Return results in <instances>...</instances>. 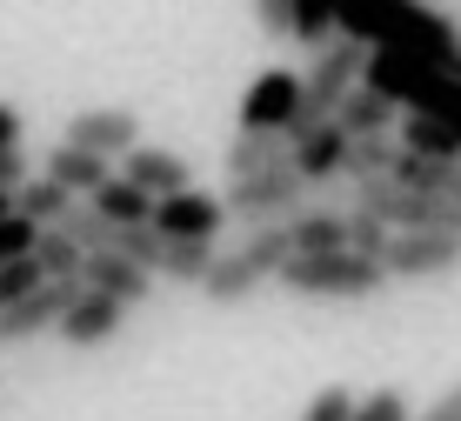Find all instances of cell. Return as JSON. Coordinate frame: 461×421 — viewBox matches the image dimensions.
<instances>
[{"mask_svg": "<svg viewBox=\"0 0 461 421\" xmlns=\"http://www.w3.org/2000/svg\"><path fill=\"white\" fill-rule=\"evenodd\" d=\"M341 34H361L368 47H402L435 68H461V34L448 14L421 0H341Z\"/></svg>", "mask_w": 461, "mask_h": 421, "instance_id": "6da1fadb", "label": "cell"}, {"mask_svg": "<svg viewBox=\"0 0 461 421\" xmlns=\"http://www.w3.org/2000/svg\"><path fill=\"white\" fill-rule=\"evenodd\" d=\"M301 254V241H294V215L288 221H261V228H248L241 234V248H221V261L214 274L194 288L208 307H241L248 295H261L267 281H281V268H288Z\"/></svg>", "mask_w": 461, "mask_h": 421, "instance_id": "7a4b0ae2", "label": "cell"}, {"mask_svg": "<svg viewBox=\"0 0 461 421\" xmlns=\"http://www.w3.org/2000/svg\"><path fill=\"white\" fill-rule=\"evenodd\" d=\"M361 80L381 87L388 101H402L408 114H435V121L461 127V68H435V60L402 54V47H375Z\"/></svg>", "mask_w": 461, "mask_h": 421, "instance_id": "3957f363", "label": "cell"}, {"mask_svg": "<svg viewBox=\"0 0 461 421\" xmlns=\"http://www.w3.org/2000/svg\"><path fill=\"white\" fill-rule=\"evenodd\" d=\"M394 274L381 254H361V248H328V254H294L288 268H281L275 288H288L301 301H368L381 295Z\"/></svg>", "mask_w": 461, "mask_h": 421, "instance_id": "277c9868", "label": "cell"}, {"mask_svg": "<svg viewBox=\"0 0 461 421\" xmlns=\"http://www.w3.org/2000/svg\"><path fill=\"white\" fill-rule=\"evenodd\" d=\"M368 54L375 47L361 34H335L328 47H314V68H308V94H301V114H294V141L308 134V127L335 121L341 101L361 87V74H368Z\"/></svg>", "mask_w": 461, "mask_h": 421, "instance_id": "5b68a950", "label": "cell"}, {"mask_svg": "<svg viewBox=\"0 0 461 421\" xmlns=\"http://www.w3.org/2000/svg\"><path fill=\"white\" fill-rule=\"evenodd\" d=\"M314 181L294 168V160H281V168H261V174H241V181H228V215L241 221V228H261V221H288L308 207Z\"/></svg>", "mask_w": 461, "mask_h": 421, "instance_id": "8992f818", "label": "cell"}, {"mask_svg": "<svg viewBox=\"0 0 461 421\" xmlns=\"http://www.w3.org/2000/svg\"><path fill=\"white\" fill-rule=\"evenodd\" d=\"M388 274L394 281H435L461 268V228H394L388 241Z\"/></svg>", "mask_w": 461, "mask_h": 421, "instance_id": "52a82bcc", "label": "cell"}, {"mask_svg": "<svg viewBox=\"0 0 461 421\" xmlns=\"http://www.w3.org/2000/svg\"><path fill=\"white\" fill-rule=\"evenodd\" d=\"M87 281H41L34 295L7 301L0 307V348H21V342H41V334H60V315L81 301Z\"/></svg>", "mask_w": 461, "mask_h": 421, "instance_id": "ba28073f", "label": "cell"}, {"mask_svg": "<svg viewBox=\"0 0 461 421\" xmlns=\"http://www.w3.org/2000/svg\"><path fill=\"white\" fill-rule=\"evenodd\" d=\"M301 94H308V74H294V68H261V74H254V87L241 94V127H288V134H294Z\"/></svg>", "mask_w": 461, "mask_h": 421, "instance_id": "9c48e42d", "label": "cell"}, {"mask_svg": "<svg viewBox=\"0 0 461 421\" xmlns=\"http://www.w3.org/2000/svg\"><path fill=\"white\" fill-rule=\"evenodd\" d=\"M228 194H201V188H181V194H161L154 201V228L161 234H221L228 228Z\"/></svg>", "mask_w": 461, "mask_h": 421, "instance_id": "30bf717a", "label": "cell"}, {"mask_svg": "<svg viewBox=\"0 0 461 421\" xmlns=\"http://www.w3.org/2000/svg\"><path fill=\"white\" fill-rule=\"evenodd\" d=\"M121 321H127V301L121 295H107V288H81V301L60 315V342H68V348H101V342H114V334H121Z\"/></svg>", "mask_w": 461, "mask_h": 421, "instance_id": "8fae6325", "label": "cell"}, {"mask_svg": "<svg viewBox=\"0 0 461 421\" xmlns=\"http://www.w3.org/2000/svg\"><path fill=\"white\" fill-rule=\"evenodd\" d=\"M68 141L121 160V154L140 148V114H134V107H81V114L68 121Z\"/></svg>", "mask_w": 461, "mask_h": 421, "instance_id": "7c38bea8", "label": "cell"}, {"mask_svg": "<svg viewBox=\"0 0 461 421\" xmlns=\"http://www.w3.org/2000/svg\"><path fill=\"white\" fill-rule=\"evenodd\" d=\"M81 281H87V288H107V295H121L127 307H140V301L154 295V281H161V274H154L148 261H134V254H121V248H94Z\"/></svg>", "mask_w": 461, "mask_h": 421, "instance_id": "4fadbf2b", "label": "cell"}, {"mask_svg": "<svg viewBox=\"0 0 461 421\" xmlns=\"http://www.w3.org/2000/svg\"><path fill=\"white\" fill-rule=\"evenodd\" d=\"M294 168L308 174L314 188H341L348 181V127L341 121H321L294 141Z\"/></svg>", "mask_w": 461, "mask_h": 421, "instance_id": "5bb4252c", "label": "cell"}, {"mask_svg": "<svg viewBox=\"0 0 461 421\" xmlns=\"http://www.w3.org/2000/svg\"><path fill=\"white\" fill-rule=\"evenodd\" d=\"M281 160H294V134H288V127H234L221 168H228V181H241V174L281 168Z\"/></svg>", "mask_w": 461, "mask_h": 421, "instance_id": "9a60e30c", "label": "cell"}, {"mask_svg": "<svg viewBox=\"0 0 461 421\" xmlns=\"http://www.w3.org/2000/svg\"><path fill=\"white\" fill-rule=\"evenodd\" d=\"M47 174H54V181H68L74 194H101V188L121 174V160H114V154H94V148H81V141H60V148L47 154Z\"/></svg>", "mask_w": 461, "mask_h": 421, "instance_id": "2e32d148", "label": "cell"}, {"mask_svg": "<svg viewBox=\"0 0 461 421\" xmlns=\"http://www.w3.org/2000/svg\"><path fill=\"white\" fill-rule=\"evenodd\" d=\"M121 174H127V181H140L154 201H161V194L194 188V168H187L181 154H167V148H134V154H121Z\"/></svg>", "mask_w": 461, "mask_h": 421, "instance_id": "e0dca14e", "label": "cell"}, {"mask_svg": "<svg viewBox=\"0 0 461 421\" xmlns=\"http://www.w3.org/2000/svg\"><path fill=\"white\" fill-rule=\"evenodd\" d=\"M335 121L348 127V134H402L408 107H402V101H388L381 87H368V80H361V87L341 101V114H335Z\"/></svg>", "mask_w": 461, "mask_h": 421, "instance_id": "ac0fdd59", "label": "cell"}, {"mask_svg": "<svg viewBox=\"0 0 461 421\" xmlns=\"http://www.w3.org/2000/svg\"><path fill=\"white\" fill-rule=\"evenodd\" d=\"M221 248L208 234H167V261H161V281H181V288H201L214 274Z\"/></svg>", "mask_w": 461, "mask_h": 421, "instance_id": "d6986e66", "label": "cell"}, {"mask_svg": "<svg viewBox=\"0 0 461 421\" xmlns=\"http://www.w3.org/2000/svg\"><path fill=\"white\" fill-rule=\"evenodd\" d=\"M74 201H81V194H74L68 181H54L47 168H41V181H21V188H14V207H21L27 221H41V228H54Z\"/></svg>", "mask_w": 461, "mask_h": 421, "instance_id": "ffe728a7", "label": "cell"}, {"mask_svg": "<svg viewBox=\"0 0 461 421\" xmlns=\"http://www.w3.org/2000/svg\"><path fill=\"white\" fill-rule=\"evenodd\" d=\"M294 241H301V254L348 248V207H301L294 215Z\"/></svg>", "mask_w": 461, "mask_h": 421, "instance_id": "44dd1931", "label": "cell"}, {"mask_svg": "<svg viewBox=\"0 0 461 421\" xmlns=\"http://www.w3.org/2000/svg\"><path fill=\"white\" fill-rule=\"evenodd\" d=\"M34 254H41V268L54 274V281H81L87 274V241H74L68 228H41V241H34Z\"/></svg>", "mask_w": 461, "mask_h": 421, "instance_id": "7402d4cb", "label": "cell"}, {"mask_svg": "<svg viewBox=\"0 0 461 421\" xmlns=\"http://www.w3.org/2000/svg\"><path fill=\"white\" fill-rule=\"evenodd\" d=\"M402 148H415V154H448V160H461V127L435 121V114H408V121H402Z\"/></svg>", "mask_w": 461, "mask_h": 421, "instance_id": "603a6c76", "label": "cell"}, {"mask_svg": "<svg viewBox=\"0 0 461 421\" xmlns=\"http://www.w3.org/2000/svg\"><path fill=\"white\" fill-rule=\"evenodd\" d=\"M394 134H348V181H375V174L394 168Z\"/></svg>", "mask_w": 461, "mask_h": 421, "instance_id": "cb8c5ba5", "label": "cell"}, {"mask_svg": "<svg viewBox=\"0 0 461 421\" xmlns=\"http://www.w3.org/2000/svg\"><path fill=\"white\" fill-rule=\"evenodd\" d=\"M94 201H101L107 221H154V194L140 188V181H127V174H114V181L94 194Z\"/></svg>", "mask_w": 461, "mask_h": 421, "instance_id": "d4e9b609", "label": "cell"}, {"mask_svg": "<svg viewBox=\"0 0 461 421\" xmlns=\"http://www.w3.org/2000/svg\"><path fill=\"white\" fill-rule=\"evenodd\" d=\"M294 27H301V47H328L341 34V0H294Z\"/></svg>", "mask_w": 461, "mask_h": 421, "instance_id": "484cf974", "label": "cell"}, {"mask_svg": "<svg viewBox=\"0 0 461 421\" xmlns=\"http://www.w3.org/2000/svg\"><path fill=\"white\" fill-rule=\"evenodd\" d=\"M54 228H68L74 241H87V248H107V241H114V228H121V221H107V215H101V201H94V194H81V201H74L68 215L54 221Z\"/></svg>", "mask_w": 461, "mask_h": 421, "instance_id": "4316f807", "label": "cell"}, {"mask_svg": "<svg viewBox=\"0 0 461 421\" xmlns=\"http://www.w3.org/2000/svg\"><path fill=\"white\" fill-rule=\"evenodd\" d=\"M41 281H54V274L41 268V254H14V261H0V307L21 301V295H34Z\"/></svg>", "mask_w": 461, "mask_h": 421, "instance_id": "83f0119b", "label": "cell"}, {"mask_svg": "<svg viewBox=\"0 0 461 421\" xmlns=\"http://www.w3.org/2000/svg\"><path fill=\"white\" fill-rule=\"evenodd\" d=\"M388 241H394V228H388V221L348 201V248H361V254H388Z\"/></svg>", "mask_w": 461, "mask_h": 421, "instance_id": "f1b7e54d", "label": "cell"}, {"mask_svg": "<svg viewBox=\"0 0 461 421\" xmlns=\"http://www.w3.org/2000/svg\"><path fill=\"white\" fill-rule=\"evenodd\" d=\"M355 408H361V401H355V395H348V388H341V381H328V388H321V395H314V401H308V408H301V421H355Z\"/></svg>", "mask_w": 461, "mask_h": 421, "instance_id": "f546056e", "label": "cell"}, {"mask_svg": "<svg viewBox=\"0 0 461 421\" xmlns=\"http://www.w3.org/2000/svg\"><path fill=\"white\" fill-rule=\"evenodd\" d=\"M355 421H415V408H408L402 388H375V395H361Z\"/></svg>", "mask_w": 461, "mask_h": 421, "instance_id": "4dcf8cb0", "label": "cell"}, {"mask_svg": "<svg viewBox=\"0 0 461 421\" xmlns=\"http://www.w3.org/2000/svg\"><path fill=\"white\" fill-rule=\"evenodd\" d=\"M34 241H41V221H27L21 207H14V215L0 221V261H14V254H34Z\"/></svg>", "mask_w": 461, "mask_h": 421, "instance_id": "1f68e13d", "label": "cell"}, {"mask_svg": "<svg viewBox=\"0 0 461 421\" xmlns=\"http://www.w3.org/2000/svg\"><path fill=\"white\" fill-rule=\"evenodd\" d=\"M254 14H261V34L267 41H294V0H254Z\"/></svg>", "mask_w": 461, "mask_h": 421, "instance_id": "d6a6232c", "label": "cell"}, {"mask_svg": "<svg viewBox=\"0 0 461 421\" xmlns=\"http://www.w3.org/2000/svg\"><path fill=\"white\" fill-rule=\"evenodd\" d=\"M415 421H461V381H448V388H441V395L415 415Z\"/></svg>", "mask_w": 461, "mask_h": 421, "instance_id": "836d02e7", "label": "cell"}, {"mask_svg": "<svg viewBox=\"0 0 461 421\" xmlns=\"http://www.w3.org/2000/svg\"><path fill=\"white\" fill-rule=\"evenodd\" d=\"M21 181H27V154L14 141V148H0V188H21Z\"/></svg>", "mask_w": 461, "mask_h": 421, "instance_id": "e575fe53", "label": "cell"}, {"mask_svg": "<svg viewBox=\"0 0 461 421\" xmlns=\"http://www.w3.org/2000/svg\"><path fill=\"white\" fill-rule=\"evenodd\" d=\"M14 141H21V114H14V107L0 101V148H14Z\"/></svg>", "mask_w": 461, "mask_h": 421, "instance_id": "d590c367", "label": "cell"}, {"mask_svg": "<svg viewBox=\"0 0 461 421\" xmlns=\"http://www.w3.org/2000/svg\"><path fill=\"white\" fill-rule=\"evenodd\" d=\"M14 215V188H0V221H7Z\"/></svg>", "mask_w": 461, "mask_h": 421, "instance_id": "8d00e7d4", "label": "cell"}]
</instances>
